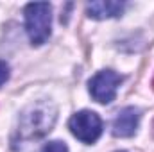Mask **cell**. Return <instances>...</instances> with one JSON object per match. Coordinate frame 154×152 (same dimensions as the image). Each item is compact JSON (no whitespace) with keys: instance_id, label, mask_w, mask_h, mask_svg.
<instances>
[{"instance_id":"cell-1","label":"cell","mask_w":154,"mask_h":152,"mask_svg":"<svg viewBox=\"0 0 154 152\" xmlns=\"http://www.w3.org/2000/svg\"><path fill=\"white\" fill-rule=\"evenodd\" d=\"M56 122V108L50 102H36L29 106L18 122V131L13 140L14 149H23V145H32L47 132L52 131Z\"/></svg>"},{"instance_id":"cell-2","label":"cell","mask_w":154,"mask_h":152,"mask_svg":"<svg viewBox=\"0 0 154 152\" xmlns=\"http://www.w3.org/2000/svg\"><path fill=\"white\" fill-rule=\"evenodd\" d=\"M25 31L32 45H43L50 38L52 23V7L48 2H32L25 5Z\"/></svg>"},{"instance_id":"cell-3","label":"cell","mask_w":154,"mask_h":152,"mask_svg":"<svg viewBox=\"0 0 154 152\" xmlns=\"http://www.w3.org/2000/svg\"><path fill=\"white\" fill-rule=\"evenodd\" d=\"M70 131L82 143H95L102 134V120L93 111H79L70 118Z\"/></svg>"},{"instance_id":"cell-4","label":"cell","mask_w":154,"mask_h":152,"mask_svg":"<svg viewBox=\"0 0 154 152\" xmlns=\"http://www.w3.org/2000/svg\"><path fill=\"white\" fill-rule=\"evenodd\" d=\"M122 82V75L113 70H102L90 81V93L100 104H109L116 97V90Z\"/></svg>"},{"instance_id":"cell-5","label":"cell","mask_w":154,"mask_h":152,"mask_svg":"<svg viewBox=\"0 0 154 152\" xmlns=\"http://www.w3.org/2000/svg\"><path fill=\"white\" fill-rule=\"evenodd\" d=\"M140 123V111L136 108H124L113 120V134L118 138H129L136 132Z\"/></svg>"},{"instance_id":"cell-6","label":"cell","mask_w":154,"mask_h":152,"mask_svg":"<svg viewBox=\"0 0 154 152\" xmlns=\"http://www.w3.org/2000/svg\"><path fill=\"white\" fill-rule=\"evenodd\" d=\"M125 4L115 2V0H97L90 2L86 5V13L93 20H106V18H116L124 13Z\"/></svg>"},{"instance_id":"cell-7","label":"cell","mask_w":154,"mask_h":152,"mask_svg":"<svg viewBox=\"0 0 154 152\" xmlns=\"http://www.w3.org/2000/svg\"><path fill=\"white\" fill-rule=\"evenodd\" d=\"M41 152H68V147L63 141H48Z\"/></svg>"},{"instance_id":"cell-8","label":"cell","mask_w":154,"mask_h":152,"mask_svg":"<svg viewBox=\"0 0 154 152\" xmlns=\"http://www.w3.org/2000/svg\"><path fill=\"white\" fill-rule=\"evenodd\" d=\"M7 79H9V66H7V63L0 61V86H2Z\"/></svg>"}]
</instances>
